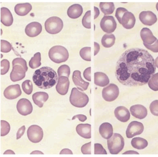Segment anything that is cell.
Segmentation results:
<instances>
[{
  "label": "cell",
  "mask_w": 158,
  "mask_h": 157,
  "mask_svg": "<svg viewBox=\"0 0 158 157\" xmlns=\"http://www.w3.org/2000/svg\"><path fill=\"white\" fill-rule=\"evenodd\" d=\"M156 70L155 60L143 49L131 48L120 56L117 61L115 76L127 86H143L148 83Z\"/></svg>",
  "instance_id": "1"
},
{
  "label": "cell",
  "mask_w": 158,
  "mask_h": 157,
  "mask_svg": "<svg viewBox=\"0 0 158 157\" xmlns=\"http://www.w3.org/2000/svg\"><path fill=\"white\" fill-rule=\"evenodd\" d=\"M58 78L57 73L48 67H44L35 71L33 76L34 83L39 88L48 89L57 83Z\"/></svg>",
  "instance_id": "2"
},
{
  "label": "cell",
  "mask_w": 158,
  "mask_h": 157,
  "mask_svg": "<svg viewBox=\"0 0 158 157\" xmlns=\"http://www.w3.org/2000/svg\"><path fill=\"white\" fill-rule=\"evenodd\" d=\"M13 69L10 72V80L13 82L20 81L26 76L28 70L27 62L22 58H16L12 61Z\"/></svg>",
  "instance_id": "3"
},
{
  "label": "cell",
  "mask_w": 158,
  "mask_h": 157,
  "mask_svg": "<svg viewBox=\"0 0 158 157\" xmlns=\"http://www.w3.org/2000/svg\"><path fill=\"white\" fill-rule=\"evenodd\" d=\"M48 55L51 60L56 64L65 62L69 58V52L62 46H55L50 49Z\"/></svg>",
  "instance_id": "4"
},
{
  "label": "cell",
  "mask_w": 158,
  "mask_h": 157,
  "mask_svg": "<svg viewBox=\"0 0 158 157\" xmlns=\"http://www.w3.org/2000/svg\"><path fill=\"white\" fill-rule=\"evenodd\" d=\"M125 142L122 135L115 133L107 139V147L110 154L117 155L124 148Z\"/></svg>",
  "instance_id": "5"
},
{
  "label": "cell",
  "mask_w": 158,
  "mask_h": 157,
  "mask_svg": "<svg viewBox=\"0 0 158 157\" xmlns=\"http://www.w3.org/2000/svg\"><path fill=\"white\" fill-rule=\"evenodd\" d=\"M89 101V98L86 94L80 91L76 88L72 89L70 96V102L72 105L76 107L82 108L88 104Z\"/></svg>",
  "instance_id": "6"
},
{
  "label": "cell",
  "mask_w": 158,
  "mask_h": 157,
  "mask_svg": "<svg viewBox=\"0 0 158 157\" xmlns=\"http://www.w3.org/2000/svg\"><path fill=\"white\" fill-rule=\"evenodd\" d=\"M63 27V21L58 17L53 16L50 17L45 22V30L47 33L50 34H57L60 33Z\"/></svg>",
  "instance_id": "7"
},
{
  "label": "cell",
  "mask_w": 158,
  "mask_h": 157,
  "mask_svg": "<svg viewBox=\"0 0 158 157\" xmlns=\"http://www.w3.org/2000/svg\"><path fill=\"white\" fill-rule=\"evenodd\" d=\"M119 93L117 85L111 83L105 87L102 90V97L104 100L107 102H112L118 97Z\"/></svg>",
  "instance_id": "8"
},
{
  "label": "cell",
  "mask_w": 158,
  "mask_h": 157,
  "mask_svg": "<svg viewBox=\"0 0 158 157\" xmlns=\"http://www.w3.org/2000/svg\"><path fill=\"white\" fill-rule=\"evenodd\" d=\"M27 134L28 139L33 143H40L43 138V129L36 125L30 126L28 129Z\"/></svg>",
  "instance_id": "9"
},
{
  "label": "cell",
  "mask_w": 158,
  "mask_h": 157,
  "mask_svg": "<svg viewBox=\"0 0 158 157\" xmlns=\"http://www.w3.org/2000/svg\"><path fill=\"white\" fill-rule=\"evenodd\" d=\"M100 26L104 32L110 34L115 31L117 27V23L113 16H104L101 21Z\"/></svg>",
  "instance_id": "10"
},
{
  "label": "cell",
  "mask_w": 158,
  "mask_h": 157,
  "mask_svg": "<svg viewBox=\"0 0 158 157\" xmlns=\"http://www.w3.org/2000/svg\"><path fill=\"white\" fill-rule=\"evenodd\" d=\"M144 130L143 125L137 121L131 122L128 126L126 131V136L128 138H131L137 135H140Z\"/></svg>",
  "instance_id": "11"
},
{
  "label": "cell",
  "mask_w": 158,
  "mask_h": 157,
  "mask_svg": "<svg viewBox=\"0 0 158 157\" xmlns=\"http://www.w3.org/2000/svg\"><path fill=\"white\" fill-rule=\"evenodd\" d=\"M17 109L19 114L23 116H27L33 112V105L31 102L26 98H22L17 104Z\"/></svg>",
  "instance_id": "12"
},
{
  "label": "cell",
  "mask_w": 158,
  "mask_h": 157,
  "mask_svg": "<svg viewBox=\"0 0 158 157\" xmlns=\"http://www.w3.org/2000/svg\"><path fill=\"white\" fill-rule=\"evenodd\" d=\"M139 18L143 24L147 26H152L157 21L156 14L151 11L141 12L139 14Z\"/></svg>",
  "instance_id": "13"
},
{
  "label": "cell",
  "mask_w": 158,
  "mask_h": 157,
  "mask_svg": "<svg viewBox=\"0 0 158 157\" xmlns=\"http://www.w3.org/2000/svg\"><path fill=\"white\" fill-rule=\"evenodd\" d=\"M22 94V91L19 85H12L5 89L4 95L8 100H14L19 97Z\"/></svg>",
  "instance_id": "14"
},
{
  "label": "cell",
  "mask_w": 158,
  "mask_h": 157,
  "mask_svg": "<svg viewBox=\"0 0 158 157\" xmlns=\"http://www.w3.org/2000/svg\"><path fill=\"white\" fill-rule=\"evenodd\" d=\"M72 80L77 88L82 91L87 90L89 85V83L84 81L82 79L81 72L79 70H76L73 73Z\"/></svg>",
  "instance_id": "15"
},
{
  "label": "cell",
  "mask_w": 158,
  "mask_h": 157,
  "mask_svg": "<svg viewBox=\"0 0 158 157\" xmlns=\"http://www.w3.org/2000/svg\"><path fill=\"white\" fill-rule=\"evenodd\" d=\"M43 27L40 23H31L28 24L25 28V33L28 36L30 37H35L38 36L41 33Z\"/></svg>",
  "instance_id": "16"
},
{
  "label": "cell",
  "mask_w": 158,
  "mask_h": 157,
  "mask_svg": "<svg viewBox=\"0 0 158 157\" xmlns=\"http://www.w3.org/2000/svg\"><path fill=\"white\" fill-rule=\"evenodd\" d=\"M70 81L67 76H61L59 77L58 81L56 85V90L60 95L67 94L69 90Z\"/></svg>",
  "instance_id": "17"
},
{
  "label": "cell",
  "mask_w": 158,
  "mask_h": 157,
  "mask_svg": "<svg viewBox=\"0 0 158 157\" xmlns=\"http://www.w3.org/2000/svg\"><path fill=\"white\" fill-rule=\"evenodd\" d=\"M115 117L118 121L123 123L127 122L131 118V114L129 110L123 106H118L114 110Z\"/></svg>",
  "instance_id": "18"
},
{
  "label": "cell",
  "mask_w": 158,
  "mask_h": 157,
  "mask_svg": "<svg viewBox=\"0 0 158 157\" xmlns=\"http://www.w3.org/2000/svg\"><path fill=\"white\" fill-rule=\"evenodd\" d=\"M130 112L134 117L139 119H143L146 118L148 114L146 108L140 104L131 106Z\"/></svg>",
  "instance_id": "19"
},
{
  "label": "cell",
  "mask_w": 158,
  "mask_h": 157,
  "mask_svg": "<svg viewBox=\"0 0 158 157\" xmlns=\"http://www.w3.org/2000/svg\"><path fill=\"white\" fill-rule=\"evenodd\" d=\"M136 23V19L132 13L127 11L123 16L121 21V24L125 28L130 30L134 27Z\"/></svg>",
  "instance_id": "20"
},
{
  "label": "cell",
  "mask_w": 158,
  "mask_h": 157,
  "mask_svg": "<svg viewBox=\"0 0 158 157\" xmlns=\"http://www.w3.org/2000/svg\"><path fill=\"white\" fill-rule=\"evenodd\" d=\"M140 37L143 40V43L148 45L153 44L157 39L156 37L154 36L151 30L148 28H143L141 30Z\"/></svg>",
  "instance_id": "21"
},
{
  "label": "cell",
  "mask_w": 158,
  "mask_h": 157,
  "mask_svg": "<svg viewBox=\"0 0 158 157\" xmlns=\"http://www.w3.org/2000/svg\"><path fill=\"white\" fill-rule=\"evenodd\" d=\"M1 22L6 26H11L13 23L12 13L6 7L1 8Z\"/></svg>",
  "instance_id": "22"
},
{
  "label": "cell",
  "mask_w": 158,
  "mask_h": 157,
  "mask_svg": "<svg viewBox=\"0 0 158 157\" xmlns=\"http://www.w3.org/2000/svg\"><path fill=\"white\" fill-rule=\"evenodd\" d=\"M76 131L78 135L83 138L89 139L91 138V125L89 124H80L77 126Z\"/></svg>",
  "instance_id": "23"
},
{
  "label": "cell",
  "mask_w": 158,
  "mask_h": 157,
  "mask_svg": "<svg viewBox=\"0 0 158 157\" xmlns=\"http://www.w3.org/2000/svg\"><path fill=\"white\" fill-rule=\"evenodd\" d=\"M100 135L105 139H108L113 136V128L112 125L108 123H104L99 128Z\"/></svg>",
  "instance_id": "24"
},
{
  "label": "cell",
  "mask_w": 158,
  "mask_h": 157,
  "mask_svg": "<svg viewBox=\"0 0 158 157\" xmlns=\"http://www.w3.org/2000/svg\"><path fill=\"white\" fill-rule=\"evenodd\" d=\"M49 98V95L46 92H38L33 94L32 96L33 101L36 105L41 108L43 106L44 104Z\"/></svg>",
  "instance_id": "25"
},
{
  "label": "cell",
  "mask_w": 158,
  "mask_h": 157,
  "mask_svg": "<svg viewBox=\"0 0 158 157\" xmlns=\"http://www.w3.org/2000/svg\"><path fill=\"white\" fill-rule=\"evenodd\" d=\"M83 7L79 4H74L70 6L67 10V14L72 19H76L81 16L83 13Z\"/></svg>",
  "instance_id": "26"
},
{
  "label": "cell",
  "mask_w": 158,
  "mask_h": 157,
  "mask_svg": "<svg viewBox=\"0 0 158 157\" xmlns=\"http://www.w3.org/2000/svg\"><path fill=\"white\" fill-rule=\"evenodd\" d=\"M110 83L108 76L104 73L97 72L94 73V83L101 87H105Z\"/></svg>",
  "instance_id": "27"
},
{
  "label": "cell",
  "mask_w": 158,
  "mask_h": 157,
  "mask_svg": "<svg viewBox=\"0 0 158 157\" xmlns=\"http://www.w3.org/2000/svg\"><path fill=\"white\" fill-rule=\"evenodd\" d=\"M32 9L31 4L28 3L17 4L15 6V12L18 15L23 16L28 14Z\"/></svg>",
  "instance_id": "28"
},
{
  "label": "cell",
  "mask_w": 158,
  "mask_h": 157,
  "mask_svg": "<svg viewBox=\"0 0 158 157\" xmlns=\"http://www.w3.org/2000/svg\"><path fill=\"white\" fill-rule=\"evenodd\" d=\"M131 144L134 148L142 150L148 146V142L145 139L140 137H135L132 139Z\"/></svg>",
  "instance_id": "29"
},
{
  "label": "cell",
  "mask_w": 158,
  "mask_h": 157,
  "mask_svg": "<svg viewBox=\"0 0 158 157\" xmlns=\"http://www.w3.org/2000/svg\"><path fill=\"white\" fill-rule=\"evenodd\" d=\"M115 37L112 34H106L102 38L101 43L103 47L110 48L112 47L115 43Z\"/></svg>",
  "instance_id": "30"
},
{
  "label": "cell",
  "mask_w": 158,
  "mask_h": 157,
  "mask_svg": "<svg viewBox=\"0 0 158 157\" xmlns=\"http://www.w3.org/2000/svg\"><path fill=\"white\" fill-rule=\"evenodd\" d=\"M100 8L102 12L105 15H110L115 10L114 4L112 2H101Z\"/></svg>",
  "instance_id": "31"
},
{
  "label": "cell",
  "mask_w": 158,
  "mask_h": 157,
  "mask_svg": "<svg viewBox=\"0 0 158 157\" xmlns=\"http://www.w3.org/2000/svg\"><path fill=\"white\" fill-rule=\"evenodd\" d=\"M41 54L40 52H37L34 57L31 58L29 62V66L31 69H36L41 66Z\"/></svg>",
  "instance_id": "32"
},
{
  "label": "cell",
  "mask_w": 158,
  "mask_h": 157,
  "mask_svg": "<svg viewBox=\"0 0 158 157\" xmlns=\"http://www.w3.org/2000/svg\"><path fill=\"white\" fill-rule=\"evenodd\" d=\"M148 86L154 91H158V73H155L148 82Z\"/></svg>",
  "instance_id": "33"
},
{
  "label": "cell",
  "mask_w": 158,
  "mask_h": 157,
  "mask_svg": "<svg viewBox=\"0 0 158 157\" xmlns=\"http://www.w3.org/2000/svg\"><path fill=\"white\" fill-rule=\"evenodd\" d=\"M70 72V68L69 66L66 64H64L60 66L58 69V74L59 77L65 76L69 78Z\"/></svg>",
  "instance_id": "34"
},
{
  "label": "cell",
  "mask_w": 158,
  "mask_h": 157,
  "mask_svg": "<svg viewBox=\"0 0 158 157\" xmlns=\"http://www.w3.org/2000/svg\"><path fill=\"white\" fill-rule=\"evenodd\" d=\"M91 47H84L80 50V55L84 60L91 61Z\"/></svg>",
  "instance_id": "35"
},
{
  "label": "cell",
  "mask_w": 158,
  "mask_h": 157,
  "mask_svg": "<svg viewBox=\"0 0 158 157\" xmlns=\"http://www.w3.org/2000/svg\"><path fill=\"white\" fill-rule=\"evenodd\" d=\"M10 125L6 121H1V136H5L10 131Z\"/></svg>",
  "instance_id": "36"
},
{
  "label": "cell",
  "mask_w": 158,
  "mask_h": 157,
  "mask_svg": "<svg viewBox=\"0 0 158 157\" xmlns=\"http://www.w3.org/2000/svg\"><path fill=\"white\" fill-rule=\"evenodd\" d=\"M22 86L23 90L26 94L30 95L32 93L33 86V83L31 81H30L29 80H27L23 82Z\"/></svg>",
  "instance_id": "37"
},
{
  "label": "cell",
  "mask_w": 158,
  "mask_h": 157,
  "mask_svg": "<svg viewBox=\"0 0 158 157\" xmlns=\"http://www.w3.org/2000/svg\"><path fill=\"white\" fill-rule=\"evenodd\" d=\"M82 23L84 27L88 29L91 28V10H88V12H86L83 17Z\"/></svg>",
  "instance_id": "38"
},
{
  "label": "cell",
  "mask_w": 158,
  "mask_h": 157,
  "mask_svg": "<svg viewBox=\"0 0 158 157\" xmlns=\"http://www.w3.org/2000/svg\"><path fill=\"white\" fill-rule=\"evenodd\" d=\"M12 45L9 42L4 40H1V52L7 53L12 49Z\"/></svg>",
  "instance_id": "39"
},
{
  "label": "cell",
  "mask_w": 158,
  "mask_h": 157,
  "mask_svg": "<svg viewBox=\"0 0 158 157\" xmlns=\"http://www.w3.org/2000/svg\"><path fill=\"white\" fill-rule=\"evenodd\" d=\"M10 62L7 59H3L1 61V74L4 75L9 71Z\"/></svg>",
  "instance_id": "40"
},
{
  "label": "cell",
  "mask_w": 158,
  "mask_h": 157,
  "mask_svg": "<svg viewBox=\"0 0 158 157\" xmlns=\"http://www.w3.org/2000/svg\"><path fill=\"white\" fill-rule=\"evenodd\" d=\"M94 154L95 155H106V151L104 148L103 146L100 143H95Z\"/></svg>",
  "instance_id": "41"
},
{
  "label": "cell",
  "mask_w": 158,
  "mask_h": 157,
  "mask_svg": "<svg viewBox=\"0 0 158 157\" xmlns=\"http://www.w3.org/2000/svg\"><path fill=\"white\" fill-rule=\"evenodd\" d=\"M128 10L125 8L123 7H118L116 10V14H115V16L116 17L117 20L118 21L119 23L121 24V21H122V18L123 16L124 15V13L127 12Z\"/></svg>",
  "instance_id": "42"
},
{
  "label": "cell",
  "mask_w": 158,
  "mask_h": 157,
  "mask_svg": "<svg viewBox=\"0 0 158 157\" xmlns=\"http://www.w3.org/2000/svg\"><path fill=\"white\" fill-rule=\"evenodd\" d=\"M150 110L153 115L158 116V100H155L150 104Z\"/></svg>",
  "instance_id": "43"
},
{
  "label": "cell",
  "mask_w": 158,
  "mask_h": 157,
  "mask_svg": "<svg viewBox=\"0 0 158 157\" xmlns=\"http://www.w3.org/2000/svg\"><path fill=\"white\" fill-rule=\"evenodd\" d=\"M91 142L85 143L81 147V152L84 155H90L91 151Z\"/></svg>",
  "instance_id": "44"
},
{
  "label": "cell",
  "mask_w": 158,
  "mask_h": 157,
  "mask_svg": "<svg viewBox=\"0 0 158 157\" xmlns=\"http://www.w3.org/2000/svg\"><path fill=\"white\" fill-rule=\"evenodd\" d=\"M143 45L146 48L151 50V52H158V39H156V41L152 45H148L144 43H143Z\"/></svg>",
  "instance_id": "45"
},
{
  "label": "cell",
  "mask_w": 158,
  "mask_h": 157,
  "mask_svg": "<svg viewBox=\"0 0 158 157\" xmlns=\"http://www.w3.org/2000/svg\"><path fill=\"white\" fill-rule=\"evenodd\" d=\"M91 67H89L84 70L83 72V76L88 81H91Z\"/></svg>",
  "instance_id": "46"
},
{
  "label": "cell",
  "mask_w": 158,
  "mask_h": 157,
  "mask_svg": "<svg viewBox=\"0 0 158 157\" xmlns=\"http://www.w3.org/2000/svg\"><path fill=\"white\" fill-rule=\"evenodd\" d=\"M25 129H26V127L25 126H23L19 128V130L17 131V134H16V139H19V138H21L23 135H24L25 131Z\"/></svg>",
  "instance_id": "47"
},
{
  "label": "cell",
  "mask_w": 158,
  "mask_h": 157,
  "mask_svg": "<svg viewBox=\"0 0 158 157\" xmlns=\"http://www.w3.org/2000/svg\"><path fill=\"white\" fill-rule=\"evenodd\" d=\"M76 118H78L79 121H81L82 122H85L87 119V118L85 115H82V114H79V115H77L74 116L72 118V120H74Z\"/></svg>",
  "instance_id": "48"
},
{
  "label": "cell",
  "mask_w": 158,
  "mask_h": 157,
  "mask_svg": "<svg viewBox=\"0 0 158 157\" xmlns=\"http://www.w3.org/2000/svg\"><path fill=\"white\" fill-rule=\"evenodd\" d=\"M94 55L95 56L98 54V52L100 51V46L99 44L96 43V42H94Z\"/></svg>",
  "instance_id": "49"
},
{
  "label": "cell",
  "mask_w": 158,
  "mask_h": 157,
  "mask_svg": "<svg viewBox=\"0 0 158 157\" xmlns=\"http://www.w3.org/2000/svg\"><path fill=\"white\" fill-rule=\"evenodd\" d=\"M60 155H62V154H68V155H72L73 152H72L71 150H70L69 149H64L62 151H61V152H60Z\"/></svg>",
  "instance_id": "50"
},
{
  "label": "cell",
  "mask_w": 158,
  "mask_h": 157,
  "mask_svg": "<svg viewBox=\"0 0 158 157\" xmlns=\"http://www.w3.org/2000/svg\"><path fill=\"white\" fill-rule=\"evenodd\" d=\"M94 19H96L97 17H98L99 14H100V10H98V7L96 6L94 7Z\"/></svg>",
  "instance_id": "51"
},
{
  "label": "cell",
  "mask_w": 158,
  "mask_h": 157,
  "mask_svg": "<svg viewBox=\"0 0 158 157\" xmlns=\"http://www.w3.org/2000/svg\"><path fill=\"white\" fill-rule=\"evenodd\" d=\"M123 154H137V155H138L139 153L136 152V151H128L126 152H124Z\"/></svg>",
  "instance_id": "52"
},
{
  "label": "cell",
  "mask_w": 158,
  "mask_h": 157,
  "mask_svg": "<svg viewBox=\"0 0 158 157\" xmlns=\"http://www.w3.org/2000/svg\"><path fill=\"white\" fill-rule=\"evenodd\" d=\"M4 155H6V154H13V155H14L15 152H14V151H12L11 150H6L5 152H4Z\"/></svg>",
  "instance_id": "53"
},
{
  "label": "cell",
  "mask_w": 158,
  "mask_h": 157,
  "mask_svg": "<svg viewBox=\"0 0 158 157\" xmlns=\"http://www.w3.org/2000/svg\"><path fill=\"white\" fill-rule=\"evenodd\" d=\"M31 155H33V154H41V155H43V152H41V151H33V152H31Z\"/></svg>",
  "instance_id": "54"
},
{
  "label": "cell",
  "mask_w": 158,
  "mask_h": 157,
  "mask_svg": "<svg viewBox=\"0 0 158 157\" xmlns=\"http://www.w3.org/2000/svg\"><path fill=\"white\" fill-rule=\"evenodd\" d=\"M155 65H156V67L158 68V57L156 58V60H155Z\"/></svg>",
  "instance_id": "55"
},
{
  "label": "cell",
  "mask_w": 158,
  "mask_h": 157,
  "mask_svg": "<svg viewBox=\"0 0 158 157\" xmlns=\"http://www.w3.org/2000/svg\"><path fill=\"white\" fill-rule=\"evenodd\" d=\"M156 9L158 11V3H156Z\"/></svg>",
  "instance_id": "56"
}]
</instances>
